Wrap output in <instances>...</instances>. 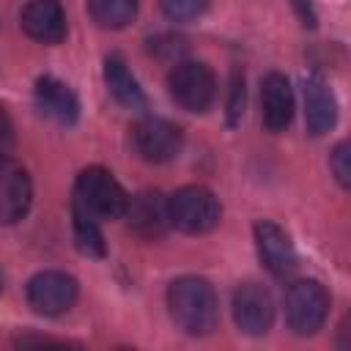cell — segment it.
Masks as SVG:
<instances>
[{"mask_svg": "<svg viewBox=\"0 0 351 351\" xmlns=\"http://www.w3.org/2000/svg\"><path fill=\"white\" fill-rule=\"evenodd\" d=\"M11 145H14V126H11L8 112L0 104V156H5L11 151Z\"/></svg>", "mask_w": 351, "mask_h": 351, "instance_id": "obj_23", "label": "cell"}, {"mask_svg": "<svg viewBox=\"0 0 351 351\" xmlns=\"http://www.w3.org/2000/svg\"><path fill=\"white\" fill-rule=\"evenodd\" d=\"M162 14L173 22H192L197 16H203V11L208 8V0H159Z\"/></svg>", "mask_w": 351, "mask_h": 351, "instance_id": "obj_19", "label": "cell"}, {"mask_svg": "<svg viewBox=\"0 0 351 351\" xmlns=\"http://www.w3.org/2000/svg\"><path fill=\"white\" fill-rule=\"evenodd\" d=\"M27 304L41 313V315H63L74 307L77 302V293H80V285L71 274L66 271H58V269H47V271H38L27 280Z\"/></svg>", "mask_w": 351, "mask_h": 351, "instance_id": "obj_6", "label": "cell"}, {"mask_svg": "<svg viewBox=\"0 0 351 351\" xmlns=\"http://www.w3.org/2000/svg\"><path fill=\"white\" fill-rule=\"evenodd\" d=\"M132 143H134V151L145 162L162 165L178 156L184 134L173 121L159 118V115H145L132 126Z\"/></svg>", "mask_w": 351, "mask_h": 351, "instance_id": "obj_7", "label": "cell"}, {"mask_svg": "<svg viewBox=\"0 0 351 351\" xmlns=\"http://www.w3.org/2000/svg\"><path fill=\"white\" fill-rule=\"evenodd\" d=\"M170 225L189 236H203L214 230L222 219L219 197L206 186H181L167 197Z\"/></svg>", "mask_w": 351, "mask_h": 351, "instance_id": "obj_3", "label": "cell"}, {"mask_svg": "<svg viewBox=\"0 0 351 351\" xmlns=\"http://www.w3.org/2000/svg\"><path fill=\"white\" fill-rule=\"evenodd\" d=\"M14 346H71L69 340H55V337H38V335H19Z\"/></svg>", "mask_w": 351, "mask_h": 351, "instance_id": "obj_24", "label": "cell"}, {"mask_svg": "<svg viewBox=\"0 0 351 351\" xmlns=\"http://www.w3.org/2000/svg\"><path fill=\"white\" fill-rule=\"evenodd\" d=\"M244 115V74L233 71L230 74V96H228V123L236 126Z\"/></svg>", "mask_w": 351, "mask_h": 351, "instance_id": "obj_22", "label": "cell"}, {"mask_svg": "<svg viewBox=\"0 0 351 351\" xmlns=\"http://www.w3.org/2000/svg\"><path fill=\"white\" fill-rule=\"evenodd\" d=\"M261 107H263V126L269 132H285L293 118V90L285 74L269 71L261 80Z\"/></svg>", "mask_w": 351, "mask_h": 351, "instance_id": "obj_15", "label": "cell"}, {"mask_svg": "<svg viewBox=\"0 0 351 351\" xmlns=\"http://www.w3.org/2000/svg\"><path fill=\"white\" fill-rule=\"evenodd\" d=\"M329 167H332L335 178H337V184L346 189L351 184V145L346 140L335 145V151L329 156Z\"/></svg>", "mask_w": 351, "mask_h": 351, "instance_id": "obj_21", "label": "cell"}, {"mask_svg": "<svg viewBox=\"0 0 351 351\" xmlns=\"http://www.w3.org/2000/svg\"><path fill=\"white\" fill-rule=\"evenodd\" d=\"M173 101L186 112H206L217 96L214 71L200 60H178L167 74Z\"/></svg>", "mask_w": 351, "mask_h": 351, "instance_id": "obj_4", "label": "cell"}, {"mask_svg": "<svg viewBox=\"0 0 351 351\" xmlns=\"http://www.w3.org/2000/svg\"><path fill=\"white\" fill-rule=\"evenodd\" d=\"M148 49H151L156 58H162V60H176V63H178V58L184 55L186 44H184V38L176 36V33H159V36H154V38L148 41Z\"/></svg>", "mask_w": 351, "mask_h": 351, "instance_id": "obj_20", "label": "cell"}, {"mask_svg": "<svg viewBox=\"0 0 351 351\" xmlns=\"http://www.w3.org/2000/svg\"><path fill=\"white\" fill-rule=\"evenodd\" d=\"M329 315V293L318 280H296L285 291V321L293 335H315Z\"/></svg>", "mask_w": 351, "mask_h": 351, "instance_id": "obj_5", "label": "cell"}, {"mask_svg": "<svg viewBox=\"0 0 351 351\" xmlns=\"http://www.w3.org/2000/svg\"><path fill=\"white\" fill-rule=\"evenodd\" d=\"M302 93H304L307 132L313 137L326 134L337 123V101H335V93H332L329 82L321 74H307L304 82H302Z\"/></svg>", "mask_w": 351, "mask_h": 351, "instance_id": "obj_12", "label": "cell"}, {"mask_svg": "<svg viewBox=\"0 0 351 351\" xmlns=\"http://www.w3.org/2000/svg\"><path fill=\"white\" fill-rule=\"evenodd\" d=\"M104 85L110 90V96L129 107V110H143L145 107V93L140 88V82L132 77V71L126 69L121 55H107L104 58Z\"/></svg>", "mask_w": 351, "mask_h": 351, "instance_id": "obj_16", "label": "cell"}, {"mask_svg": "<svg viewBox=\"0 0 351 351\" xmlns=\"http://www.w3.org/2000/svg\"><path fill=\"white\" fill-rule=\"evenodd\" d=\"M74 214V241L80 247V252L90 255V258H101L104 255V239H101V230H99V222L77 214Z\"/></svg>", "mask_w": 351, "mask_h": 351, "instance_id": "obj_18", "label": "cell"}, {"mask_svg": "<svg viewBox=\"0 0 351 351\" xmlns=\"http://www.w3.org/2000/svg\"><path fill=\"white\" fill-rule=\"evenodd\" d=\"M19 25L41 44H60L66 38V11L58 0H30L19 14Z\"/></svg>", "mask_w": 351, "mask_h": 351, "instance_id": "obj_11", "label": "cell"}, {"mask_svg": "<svg viewBox=\"0 0 351 351\" xmlns=\"http://www.w3.org/2000/svg\"><path fill=\"white\" fill-rule=\"evenodd\" d=\"M33 200V184L27 170L8 159L0 156V225H14L19 222Z\"/></svg>", "mask_w": 351, "mask_h": 351, "instance_id": "obj_9", "label": "cell"}, {"mask_svg": "<svg viewBox=\"0 0 351 351\" xmlns=\"http://www.w3.org/2000/svg\"><path fill=\"white\" fill-rule=\"evenodd\" d=\"M33 96H36L38 112L47 115L49 121L60 123V126H71L77 121V115H80V101H77L74 90L66 82H60L58 77H52V74H44V77L36 80Z\"/></svg>", "mask_w": 351, "mask_h": 351, "instance_id": "obj_13", "label": "cell"}, {"mask_svg": "<svg viewBox=\"0 0 351 351\" xmlns=\"http://www.w3.org/2000/svg\"><path fill=\"white\" fill-rule=\"evenodd\" d=\"M233 321L239 326V332L244 335H266L274 324V302H271V293L258 285V282H241L236 291H233Z\"/></svg>", "mask_w": 351, "mask_h": 351, "instance_id": "obj_8", "label": "cell"}, {"mask_svg": "<svg viewBox=\"0 0 351 351\" xmlns=\"http://www.w3.org/2000/svg\"><path fill=\"white\" fill-rule=\"evenodd\" d=\"M167 307L176 326L192 337H206L219 321V302L208 280L178 277L167 288Z\"/></svg>", "mask_w": 351, "mask_h": 351, "instance_id": "obj_1", "label": "cell"}, {"mask_svg": "<svg viewBox=\"0 0 351 351\" xmlns=\"http://www.w3.org/2000/svg\"><path fill=\"white\" fill-rule=\"evenodd\" d=\"M90 19L104 30H121L137 16V0H88Z\"/></svg>", "mask_w": 351, "mask_h": 351, "instance_id": "obj_17", "label": "cell"}, {"mask_svg": "<svg viewBox=\"0 0 351 351\" xmlns=\"http://www.w3.org/2000/svg\"><path fill=\"white\" fill-rule=\"evenodd\" d=\"M126 203H129L126 189L104 167H85L74 181L71 211H77L93 222L121 219L126 211Z\"/></svg>", "mask_w": 351, "mask_h": 351, "instance_id": "obj_2", "label": "cell"}, {"mask_svg": "<svg viewBox=\"0 0 351 351\" xmlns=\"http://www.w3.org/2000/svg\"><path fill=\"white\" fill-rule=\"evenodd\" d=\"M123 217L129 219V228L143 239H156L170 228L167 197H162L159 192H151V189L129 197Z\"/></svg>", "mask_w": 351, "mask_h": 351, "instance_id": "obj_14", "label": "cell"}, {"mask_svg": "<svg viewBox=\"0 0 351 351\" xmlns=\"http://www.w3.org/2000/svg\"><path fill=\"white\" fill-rule=\"evenodd\" d=\"M252 230H255V247H258L263 266L274 277L291 274L296 269V250H293L291 236L271 219H258Z\"/></svg>", "mask_w": 351, "mask_h": 351, "instance_id": "obj_10", "label": "cell"}]
</instances>
